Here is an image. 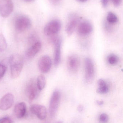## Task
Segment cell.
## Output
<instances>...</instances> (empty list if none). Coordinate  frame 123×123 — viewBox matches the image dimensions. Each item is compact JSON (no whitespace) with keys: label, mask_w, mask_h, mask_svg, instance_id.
<instances>
[{"label":"cell","mask_w":123,"mask_h":123,"mask_svg":"<svg viewBox=\"0 0 123 123\" xmlns=\"http://www.w3.org/2000/svg\"><path fill=\"white\" fill-rule=\"evenodd\" d=\"M119 61V57L115 54H110L108 56L107 61L110 65H116L118 63Z\"/></svg>","instance_id":"cell-20"},{"label":"cell","mask_w":123,"mask_h":123,"mask_svg":"<svg viewBox=\"0 0 123 123\" xmlns=\"http://www.w3.org/2000/svg\"><path fill=\"white\" fill-rule=\"evenodd\" d=\"M0 123H12V121L8 117H4L0 119Z\"/></svg>","instance_id":"cell-24"},{"label":"cell","mask_w":123,"mask_h":123,"mask_svg":"<svg viewBox=\"0 0 123 123\" xmlns=\"http://www.w3.org/2000/svg\"><path fill=\"white\" fill-rule=\"evenodd\" d=\"M39 91V90L38 88L37 84L31 82L26 88V94L30 100H32L37 97Z\"/></svg>","instance_id":"cell-13"},{"label":"cell","mask_w":123,"mask_h":123,"mask_svg":"<svg viewBox=\"0 0 123 123\" xmlns=\"http://www.w3.org/2000/svg\"><path fill=\"white\" fill-rule=\"evenodd\" d=\"M14 97L12 94L8 93L4 95L0 99V110H6L13 105Z\"/></svg>","instance_id":"cell-8"},{"label":"cell","mask_w":123,"mask_h":123,"mask_svg":"<svg viewBox=\"0 0 123 123\" xmlns=\"http://www.w3.org/2000/svg\"><path fill=\"white\" fill-rule=\"evenodd\" d=\"M6 70V67L4 65L0 64V79L3 76Z\"/></svg>","instance_id":"cell-23"},{"label":"cell","mask_w":123,"mask_h":123,"mask_svg":"<svg viewBox=\"0 0 123 123\" xmlns=\"http://www.w3.org/2000/svg\"><path fill=\"white\" fill-rule=\"evenodd\" d=\"M62 123V122H61V121H59V122H58V123Z\"/></svg>","instance_id":"cell-32"},{"label":"cell","mask_w":123,"mask_h":123,"mask_svg":"<svg viewBox=\"0 0 123 123\" xmlns=\"http://www.w3.org/2000/svg\"><path fill=\"white\" fill-rule=\"evenodd\" d=\"M76 0L77 1H79V2H84L88 0Z\"/></svg>","instance_id":"cell-30"},{"label":"cell","mask_w":123,"mask_h":123,"mask_svg":"<svg viewBox=\"0 0 123 123\" xmlns=\"http://www.w3.org/2000/svg\"><path fill=\"white\" fill-rule=\"evenodd\" d=\"M98 87L97 90V93L100 94H105L109 91V87L107 82L103 79L99 80L97 81Z\"/></svg>","instance_id":"cell-16"},{"label":"cell","mask_w":123,"mask_h":123,"mask_svg":"<svg viewBox=\"0 0 123 123\" xmlns=\"http://www.w3.org/2000/svg\"><path fill=\"white\" fill-rule=\"evenodd\" d=\"M30 111L40 120H44L47 116V110L45 107L43 105L34 104L30 107Z\"/></svg>","instance_id":"cell-11"},{"label":"cell","mask_w":123,"mask_h":123,"mask_svg":"<svg viewBox=\"0 0 123 123\" xmlns=\"http://www.w3.org/2000/svg\"><path fill=\"white\" fill-rule=\"evenodd\" d=\"M61 98V93L58 90H55L51 96L49 112L51 116H53L58 108Z\"/></svg>","instance_id":"cell-2"},{"label":"cell","mask_w":123,"mask_h":123,"mask_svg":"<svg viewBox=\"0 0 123 123\" xmlns=\"http://www.w3.org/2000/svg\"><path fill=\"white\" fill-rule=\"evenodd\" d=\"M97 103L99 105H103V103H104V102L103 101H102V100L101 101L98 100V101H97Z\"/></svg>","instance_id":"cell-29"},{"label":"cell","mask_w":123,"mask_h":123,"mask_svg":"<svg viewBox=\"0 0 123 123\" xmlns=\"http://www.w3.org/2000/svg\"><path fill=\"white\" fill-rule=\"evenodd\" d=\"M80 64L79 57L76 55H71L68 57L67 61V67L71 72H76L79 68Z\"/></svg>","instance_id":"cell-9"},{"label":"cell","mask_w":123,"mask_h":123,"mask_svg":"<svg viewBox=\"0 0 123 123\" xmlns=\"http://www.w3.org/2000/svg\"><path fill=\"white\" fill-rule=\"evenodd\" d=\"M78 19L73 18L71 19L66 26L65 31L68 35H71L74 31L78 23Z\"/></svg>","instance_id":"cell-17"},{"label":"cell","mask_w":123,"mask_h":123,"mask_svg":"<svg viewBox=\"0 0 123 123\" xmlns=\"http://www.w3.org/2000/svg\"><path fill=\"white\" fill-rule=\"evenodd\" d=\"M53 4H57L61 0H49Z\"/></svg>","instance_id":"cell-27"},{"label":"cell","mask_w":123,"mask_h":123,"mask_svg":"<svg viewBox=\"0 0 123 123\" xmlns=\"http://www.w3.org/2000/svg\"><path fill=\"white\" fill-rule=\"evenodd\" d=\"M13 10L12 0H0V14L3 17H8Z\"/></svg>","instance_id":"cell-5"},{"label":"cell","mask_w":123,"mask_h":123,"mask_svg":"<svg viewBox=\"0 0 123 123\" xmlns=\"http://www.w3.org/2000/svg\"><path fill=\"white\" fill-rule=\"evenodd\" d=\"M118 20L117 17L114 13L112 12L108 13L107 17V21L108 23L112 25L117 23Z\"/></svg>","instance_id":"cell-19"},{"label":"cell","mask_w":123,"mask_h":123,"mask_svg":"<svg viewBox=\"0 0 123 123\" xmlns=\"http://www.w3.org/2000/svg\"><path fill=\"white\" fill-rule=\"evenodd\" d=\"M83 107L82 105H79L78 107V110L79 112H81L83 111Z\"/></svg>","instance_id":"cell-28"},{"label":"cell","mask_w":123,"mask_h":123,"mask_svg":"<svg viewBox=\"0 0 123 123\" xmlns=\"http://www.w3.org/2000/svg\"><path fill=\"white\" fill-rule=\"evenodd\" d=\"M93 30V27L91 24L87 21H84L81 22L78 28V32L82 36L88 35Z\"/></svg>","instance_id":"cell-12"},{"label":"cell","mask_w":123,"mask_h":123,"mask_svg":"<svg viewBox=\"0 0 123 123\" xmlns=\"http://www.w3.org/2000/svg\"><path fill=\"white\" fill-rule=\"evenodd\" d=\"M46 85V79L44 75L40 74L39 75L37 79V85L39 91L42 90Z\"/></svg>","instance_id":"cell-18"},{"label":"cell","mask_w":123,"mask_h":123,"mask_svg":"<svg viewBox=\"0 0 123 123\" xmlns=\"http://www.w3.org/2000/svg\"><path fill=\"white\" fill-rule=\"evenodd\" d=\"M52 41L55 45L54 62L55 66H57L60 63L61 59V47L62 40L59 37H52Z\"/></svg>","instance_id":"cell-6"},{"label":"cell","mask_w":123,"mask_h":123,"mask_svg":"<svg viewBox=\"0 0 123 123\" xmlns=\"http://www.w3.org/2000/svg\"><path fill=\"white\" fill-rule=\"evenodd\" d=\"M7 43L5 37L2 33L0 34V52H3L6 50Z\"/></svg>","instance_id":"cell-21"},{"label":"cell","mask_w":123,"mask_h":123,"mask_svg":"<svg viewBox=\"0 0 123 123\" xmlns=\"http://www.w3.org/2000/svg\"><path fill=\"white\" fill-rule=\"evenodd\" d=\"M61 24L58 20H53L48 22L45 26L44 32L47 36H53L60 31Z\"/></svg>","instance_id":"cell-4"},{"label":"cell","mask_w":123,"mask_h":123,"mask_svg":"<svg viewBox=\"0 0 123 123\" xmlns=\"http://www.w3.org/2000/svg\"><path fill=\"white\" fill-rule=\"evenodd\" d=\"M109 0H101V3L103 6L104 8H106L108 5Z\"/></svg>","instance_id":"cell-26"},{"label":"cell","mask_w":123,"mask_h":123,"mask_svg":"<svg viewBox=\"0 0 123 123\" xmlns=\"http://www.w3.org/2000/svg\"><path fill=\"white\" fill-rule=\"evenodd\" d=\"M11 75L13 79L18 77L21 74L23 68V63L22 58L18 55H12L9 60Z\"/></svg>","instance_id":"cell-1"},{"label":"cell","mask_w":123,"mask_h":123,"mask_svg":"<svg viewBox=\"0 0 123 123\" xmlns=\"http://www.w3.org/2000/svg\"><path fill=\"white\" fill-rule=\"evenodd\" d=\"M38 66L41 72L47 73L50 70L52 66V61L48 55L43 56L39 60Z\"/></svg>","instance_id":"cell-10"},{"label":"cell","mask_w":123,"mask_h":123,"mask_svg":"<svg viewBox=\"0 0 123 123\" xmlns=\"http://www.w3.org/2000/svg\"><path fill=\"white\" fill-rule=\"evenodd\" d=\"M25 1H26V2H31V1H32L33 0H24Z\"/></svg>","instance_id":"cell-31"},{"label":"cell","mask_w":123,"mask_h":123,"mask_svg":"<svg viewBox=\"0 0 123 123\" xmlns=\"http://www.w3.org/2000/svg\"><path fill=\"white\" fill-rule=\"evenodd\" d=\"M42 44L40 42L35 43L29 48L26 52V55L29 58L34 57L40 50Z\"/></svg>","instance_id":"cell-15"},{"label":"cell","mask_w":123,"mask_h":123,"mask_svg":"<svg viewBox=\"0 0 123 123\" xmlns=\"http://www.w3.org/2000/svg\"><path fill=\"white\" fill-rule=\"evenodd\" d=\"M85 79L87 82H90L93 79L95 74L94 63L89 58H86L84 60Z\"/></svg>","instance_id":"cell-7"},{"label":"cell","mask_w":123,"mask_h":123,"mask_svg":"<svg viewBox=\"0 0 123 123\" xmlns=\"http://www.w3.org/2000/svg\"><path fill=\"white\" fill-rule=\"evenodd\" d=\"M27 111V107L24 102H21L17 104L14 109V112L15 116L18 118L24 117Z\"/></svg>","instance_id":"cell-14"},{"label":"cell","mask_w":123,"mask_h":123,"mask_svg":"<svg viewBox=\"0 0 123 123\" xmlns=\"http://www.w3.org/2000/svg\"><path fill=\"white\" fill-rule=\"evenodd\" d=\"M113 5L116 7L119 6L122 3V0H111Z\"/></svg>","instance_id":"cell-25"},{"label":"cell","mask_w":123,"mask_h":123,"mask_svg":"<svg viewBox=\"0 0 123 123\" xmlns=\"http://www.w3.org/2000/svg\"><path fill=\"white\" fill-rule=\"evenodd\" d=\"M32 26V22L29 18L25 16H20L17 18L15 22L16 29L19 32L28 30Z\"/></svg>","instance_id":"cell-3"},{"label":"cell","mask_w":123,"mask_h":123,"mask_svg":"<svg viewBox=\"0 0 123 123\" xmlns=\"http://www.w3.org/2000/svg\"><path fill=\"white\" fill-rule=\"evenodd\" d=\"M99 123H108L109 121L108 115L105 113L101 114L99 117Z\"/></svg>","instance_id":"cell-22"}]
</instances>
